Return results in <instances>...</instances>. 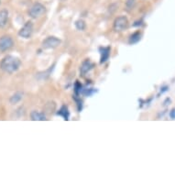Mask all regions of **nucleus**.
<instances>
[{
  "mask_svg": "<svg viewBox=\"0 0 175 175\" xmlns=\"http://www.w3.org/2000/svg\"><path fill=\"white\" fill-rule=\"evenodd\" d=\"M45 7L41 3H35L29 10V15L32 18H38L45 13Z\"/></svg>",
  "mask_w": 175,
  "mask_h": 175,
  "instance_id": "f03ea898",
  "label": "nucleus"
},
{
  "mask_svg": "<svg viewBox=\"0 0 175 175\" xmlns=\"http://www.w3.org/2000/svg\"><path fill=\"white\" fill-rule=\"evenodd\" d=\"M170 117L172 119H175V108H173L171 112H170Z\"/></svg>",
  "mask_w": 175,
  "mask_h": 175,
  "instance_id": "f3484780",
  "label": "nucleus"
},
{
  "mask_svg": "<svg viewBox=\"0 0 175 175\" xmlns=\"http://www.w3.org/2000/svg\"><path fill=\"white\" fill-rule=\"evenodd\" d=\"M32 32H33V23L31 21H28L19 30L18 36L24 39H30L32 35Z\"/></svg>",
  "mask_w": 175,
  "mask_h": 175,
  "instance_id": "423d86ee",
  "label": "nucleus"
},
{
  "mask_svg": "<svg viewBox=\"0 0 175 175\" xmlns=\"http://www.w3.org/2000/svg\"><path fill=\"white\" fill-rule=\"evenodd\" d=\"M57 115L62 117L64 120H68V119H69V116H70L68 107H67L66 106H62L60 108V110L57 112Z\"/></svg>",
  "mask_w": 175,
  "mask_h": 175,
  "instance_id": "9b49d317",
  "label": "nucleus"
},
{
  "mask_svg": "<svg viewBox=\"0 0 175 175\" xmlns=\"http://www.w3.org/2000/svg\"><path fill=\"white\" fill-rule=\"evenodd\" d=\"M8 10L6 8H3L0 10V29H3L7 26L8 21Z\"/></svg>",
  "mask_w": 175,
  "mask_h": 175,
  "instance_id": "6e6552de",
  "label": "nucleus"
},
{
  "mask_svg": "<svg viewBox=\"0 0 175 175\" xmlns=\"http://www.w3.org/2000/svg\"><path fill=\"white\" fill-rule=\"evenodd\" d=\"M61 41L60 39L56 38V37H53V36H49V37H47V38L42 41L41 46L45 49H55V48L59 47L61 45Z\"/></svg>",
  "mask_w": 175,
  "mask_h": 175,
  "instance_id": "7ed1b4c3",
  "label": "nucleus"
},
{
  "mask_svg": "<svg viewBox=\"0 0 175 175\" xmlns=\"http://www.w3.org/2000/svg\"><path fill=\"white\" fill-rule=\"evenodd\" d=\"M94 68V64L89 61V60H85L84 61H83V64L80 67V72L84 75L86 72H88L90 70H92Z\"/></svg>",
  "mask_w": 175,
  "mask_h": 175,
  "instance_id": "1a4fd4ad",
  "label": "nucleus"
},
{
  "mask_svg": "<svg viewBox=\"0 0 175 175\" xmlns=\"http://www.w3.org/2000/svg\"><path fill=\"white\" fill-rule=\"evenodd\" d=\"M82 92H83V85L77 81L75 84H74V93H75L76 95H79Z\"/></svg>",
  "mask_w": 175,
  "mask_h": 175,
  "instance_id": "4468645a",
  "label": "nucleus"
},
{
  "mask_svg": "<svg viewBox=\"0 0 175 175\" xmlns=\"http://www.w3.org/2000/svg\"><path fill=\"white\" fill-rule=\"evenodd\" d=\"M141 33L140 31H137L135 33H133L130 37H129V40H128V42L129 44H136L139 42L140 40H141Z\"/></svg>",
  "mask_w": 175,
  "mask_h": 175,
  "instance_id": "ddd939ff",
  "label": "nucleus"
},
{
  "mask_svg": "<svg viewBox=\"0 0 175 175\" xmlns=\"http://www.w3.org/2000/svg\"><path fill=\"white\" fill-rule=\"evenodd\" d=\"M136 3V0H126V8L128 10H130L134 7Z\"/></svg>",
  "mask_w": 175,
  "mask_h": 175,
  "instance_id": "dca6fc26",
  "label": "nucleus"
},
{
  "mask_svg": "<svg viewBox=\"0 0 175 175\" xmlns=\"http://www.w3.org/2000/svg\"><path fill=\"white\" fill-rule=\"evenodd\" d=\"M128 26V20L125 16H120L117 17L115 21H114V30L117 32H121L125 30Z\"/></svg>",
  "mask_w": 175,
  "mask_h": 175,
  "instance_id": "39448f33",
  "label": "nucleus"
},
{
  "mask_svg": "<svg viewBox=\"0 0 175 175\" xmlns=\"http://www.w3.org/2000/svg\"><path fill=\"white\" fill-rule=\"evenodd\" d=\"M168 90V86H164V87H162V90H161V93H164Z\"/></svg>",
  "mask_w": 175,
  "mask_h": 175,
  "instance_id": "a211bd4d",
  "label": "nucleus"
},
{
  "mask_svg": "<svg viewBox=\"0 0 175 175\" xmlns=\"http://www.w3.org/2000/svg\"><path fill=\"white\" fill-rule=\"evenodd\" d=\"M22 97H23V94L20 93V92H17L9 98V102H10L11 105H16V104H18V102L21 101Z\"/></svg>",
  "mask_w": 175,
  "mask_h": 175,
  "instance_id": "f8f14e48",
  "label": "nucleus"
},
{
  "mask_svg": "<svg viewBox=\"0 0 175 175\" xmlns=\"http://www.w3.org/2000/svg\"><path fill=\"white\" fill-rule=\"evenodd\" d=\"M21 65V61L18 58L12 56V55H7L5 56L2 61H0V68L2 71L7 73H13L17 72Z\"/></svg>",
  "mask_w": 175,
  "mask_h": 175,
  "instance_id": "f257e3e1",
  "label": "nucleus"
},
{
  "mask_svg": "<svg viewBox=\"0 0 175 175\" xmlns=\"http://www.w3.org/2000/svg\"><path fill=\"white\" fill-rule=\"evenodd\" d=\"M0 4H1V0H0Z\"/></svg>",
  "mask_w": 175,
  "mask_h": 175,
  "instance_id": "aec40b11",
  "label": "nucleus"
},
{
  "mask_svg": "<svg viewBox=\"0 0 175 175\" xmlns=\"http://www.w3.org/2000/svg\"><path fill=\"white\" fill-rule=\"evenodd\" d=\"M99 51H100V54H101L100 64H105L110 57L111 49H110V47H101L99 49Z\"/></svg>",
  "mask_w": 175,
  "mask_h": 175,
  "instance_id": "0eeeda50",
  "label": "nucleus"
},
{
  "mask_svg": "<svg viewBox=\"0 0 175 175\" xmlns=\"http://www.w3.org/2000/svg\"><path fill=\"white\" fill-rule=\"evenodd\" d=\"M30 117L34 121H44L46 120V116L42 112H38L36 110H33L30 113Z\"/></svg>",
  "mask_w": 175,
  "mask_h": 175,
  "instance_id": "9d476101",
  "label": "nucleus"
},
{
  "mask_svg": "<svg viewBox=\"0 0 175 175\" xmlns=\"http://www.w3.org/2000/svg\"><path fill=\"white\" fill-rule=\"evenodd\" d=\"M75 27L78 30H83L85 29V22L83 19H79L75 22Z\"/></svg>",
  "mask_w": 175,
  "mask_h": 175,
  "instance_id": "2eb2a0df",
  "label": "nucleus"
},
{
  "mask_svg": "<svg viewBox=\"0 0 175 175\" xmlns=\"http://www.w3.org/2000/svg\"><path fill=\"white\" fill-rule=\"evenodd\" d=\"M141 22H142V21H140V25H141ZM137 23H139V21H137ZM137 25H139V24H135L134 26H137Z\"/></svg>",
  "mask_w": 175,
  "mask_h": 175,
  "instance_id": "6ab92c4d",
  "label": "nucleus"
},
{
  "mask_svg": "<svg viewBox=\"0 0 175 175\" xmlns=\"http://www.w3.org/2000/svg\"><path fill=\"white\" fill-rule=\"evenodd\" d=\"M14 46V41L10 36L5 35L0 38V52H5L7 51H9Z\"/></svg>",
  "mask_w": 175,
  "mask_h": 175,
  "instance_id": "20e7f679",
  "label": "nucleus"
}]
</instances>
